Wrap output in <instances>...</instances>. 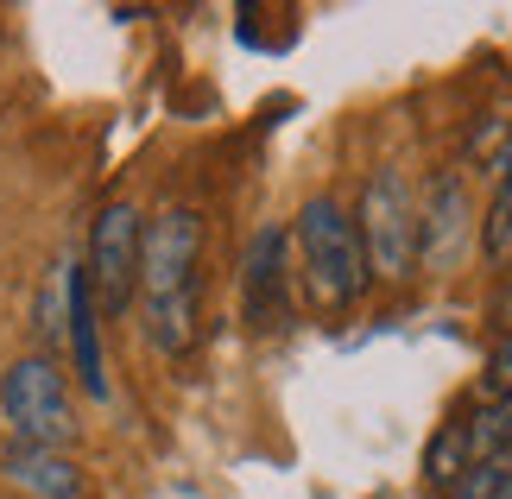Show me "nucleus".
I'll return each instance as SVG.
<instances>
[{"mask_svg": "<svg viewBox=\"0 0 512 499\" xmlns=\"http://www.w3.org/2000/svg\"><path fill=\"white\" fill-rule=\"evenodd\" d=\"M196 259H203V215L165 209L140 247V316L159 354H184L196 335Z\"/></svg>", "mask_w": 512, "mask_h": 499, "instance_id": "nucleus-1", "label": "nucleus"}, {"mask_svg": "<svg viewBox=\"0 0 512 499\" xmlns=\"http://www.w3.org/2000/svg\"><path fill=\"white\" fill-rule=\"evenodd\" d=\"M291 241L304 253V278H310V297L323 310H348L354 297L367 291V253H361V228L354 215L336 203V196H310L291 222Z\"/></svg>", "mask_w": 512, "mask_h": 499, "instance_id": "nucleus-2", "label": "nucleus"}, {"mask_svg": "<svg viewBox=\"0 0 512 499\" xmlns=\"http://www.w3.org/2000/svg\"><path fill=\"white\" fill-rule=\"evenodd\" d=\"M0 417H7L19 449H57L76 436V411H70V386L57 373L51 354H26L0 379Z\"/></svg>", "mask_w": 512, "mask_h": 499, "instance_id": "nucleus-3", "label": "nucleus"}, {"mask_svg": "<svg viewBox=\"0 0 512 499\" xmlns=\"http://www.w3.org/2000/svg\"><path fill=\"white\" fill-rule=\"evenodd\" d=\"M361 228V253H367V278H405L418 266V215H411V190L399 171H373L354 209Z\"/></svg>", "mask_w": 512, "mask_h": 499, "instance_id": "nucleus-4", "label": "nucleus"}, {"mask_svg": "<svg viewBox=\"0 0 512 499\" xmlns=\"http://www.w3.org/2000/svg\"><path fill=\"white\" fill-rule=\"evenodd\" d=\"M140 247H146V222L133 203H108L95 215V234H89V285L95 297L121 316L140 291Z\"/></svg>", "mask_w": 512, "mask_h": 499, "instance_id": "nucleus-5", "label": "nucleus"}, {"mask_svg": "<svg viewBox=\"0 0 512 499\" xmlns=\"http://www.w3.org/2000/svg\"><path fill=\"white\" fill-rule=\"evenodd\" d=\"M247 323L253 329H285L291 323V304H285V228L272 222L247 241Z\"/></svg>", "mask_w": 512, "mask_h": 499, "instance_id": "nucleus-6", "label": "nucleus"}, {"mask_svg": "<svg viewBox=\"0 0 512 499\" xmlns=\"http://www.w3.org/2000/svg\"><path fill=\"white\" fill-rule=\"evenodd\" d=\"M64 291H70V354H76V373H83V392L89 398H108V367H102V323H95V285H89V266L64 259Z\"/></svg>", "mask_w": 512, "mask_h": 499, "instance_id": "nucleus-7", "label": "nucleus"}, {"mask_svg": "<svg viewBox=\"0 0 512 499\" xmlns=\"http://www.w3.org/2000/svg\"><path fill=\"white\" fill-rule=\"evenodd\" d=\"M0 474L19 487V499H83V468L57 449H7L0 455Z\"/></svg>", "mask_w": 512, "mask_h": 499, "instance_id": "nucleus-8", "label": "nucleus"}, {"mask_svg": "<svg viewBox=\"0 0 512 499\" xmlns=\"http://www.w3.org/2000/svg\"><path fill=\"white\" fill-rule=\"evenodd\" d=\"M462 234H468V190H462V177L449 171V177H437V190H430L424 228H418V253L430 259V266H443V259L462 247Z\"/></svg>", "mask_w": 512, "mask_h": 499, "instance_id": "nucleus-9", "label": "nucleus"}, {"mask_svg": "<svg viewBox=\"0 0 512 499\" xmlns=\"http://www.w3.org/2000/svg\"><path fill=\"white\" fill-rule=\"evenodd\" d=\"M468 468H475V443H468V417H449V424L430 436V449H424V481L449 493V487H462L468 481Z\"/></svg>", "mask_w": 512, "mask_h": 499, "instance_id": "nucleus-10", "label": "nucleus"}, {"mask_svg": "<svg viewBox=\"0 0 512 499\" xmlns=\"http://www.w3.org/2000/svg\"><path fill=\"white\" fill-rule=\"evenodd\" d=\"M487 259L512 266V177H500L494 203H487Z\"/></svg>", "mask_w": 512, "mask_h": 499, "instance_id": "nucleus-11", "label": "nucleus"}, {"mask_svg": "<svg viewBox=\"0 0 512 499\" xmlns=\"http://www.w3.org/2000/svg\"><path fill=\"white\" fill-rule=\"evenodd\" d=\"M481 392H487V405H506V398H512V335H500V342L487 348Z\"/></svg>", "mask_w": 512, "mask_h": 499, "instance_id": "nucleus-12", "label": "nucleus"}, {"mask_svg": "<svg viewBox=\"0 0 512 499\" xmlns=\"http://www.w3.org/2000/svg\"><path fill=\"white\" fill-rule=\"evenodd\" d=\"M500 474H506V462H481V468H468V481L449 487L443 499H500Z\"/></svg>", "mask_w": 512, "mask_h": 499, "instance_id": "nucleus-13", "label": "nucleus"}, {"mask_svg": "<svg viewBox=\"0 0 512 499\" xmlns=\"http://www.w3.org/2000/svg\"><path fill=\"white\" fill-rule=\"evenodd\" d=\"M494 323H500V335H512V285L494 291Z\"/></svg>", "mask_w": 512, "mask_h": 499, "instance_id": "nucleus-14", "label": "nucleus"}, {"mask_svg": "<svg viewBox=\"0 0 512 499\" xmlns=\"http://www.w3.org/2000/svg\"><path fill=\"white\" fill-rule=\"evenodd\" d=\"M500 177H512V139H506V152L494 158V184H500Z\"/></svg>", "mask_w": 512, "mask_h": 499, "instance_id": "nucleus-15", "label": "nucleus"}, {"mask_svg": "<svg viewBox=\"0 0 512 499\" xmlns=\"http://www.w3.org/2000/svg\"><path fill=\"white\" fill-rule=\"evenodd\" d=\"M500 499H512V462H506V474H500Z\"/></svg>", "mask_w": 512, "mask_h": 499, "instance_id": "nucleus-16", "label": "nucleus"}]
</instances>
